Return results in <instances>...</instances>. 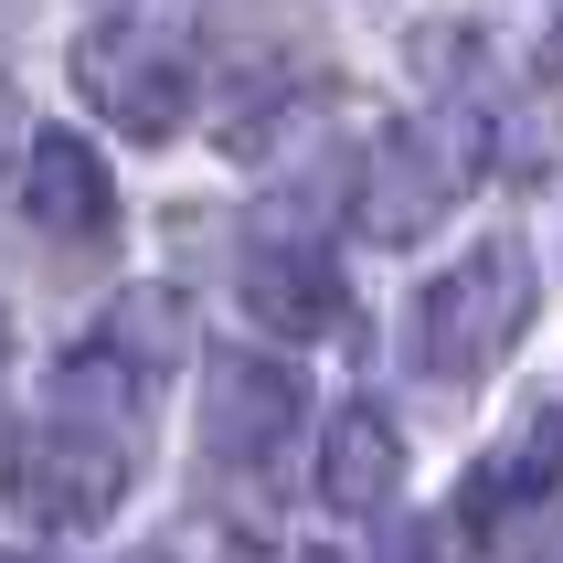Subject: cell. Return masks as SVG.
Listing matches in <instances>:
<instances>
[{
	"instance_id": "1",
	"label": "cell",
	"mask_w": 563,
	"mask_h": 563,
	"mask_svg": "<svg viewBox=\"0 0 563 563\" xmlns=\"http://www.w3.org/2000/svg\"><path fill=\"white\" fill-rule=\"evenodd\" d=\"M489 170V118L478 107H426V118L383 128L373 159H362V234L373 245H426L457 202H468V181Z\"/></svg>"
},
{
	"instance_id": "2",
	"label": "cell",
	"mask_w": 563,
	"mask_h": 563,
	"mask_svg": "<svg viewBox=\"0 0 563 563\" xmlns=\"http://www.w3.org/2000/svg\"><path fill=\"white\" fill-rule=\"evenodd\" d=\"M521 330H532V245L521 234H478L468 266H446L415 298V362L437 383H478Z\"/></svg>"
},
{
	"instance_id": "3",
	"label": "cell",
	"mask_w": 563,
	"mask_h": 563,
	"mask_svg": "<svg viewBox=\"0 0 563 563\" xmlns=\"http://www.w3.org/2000/svg\"><path fill=\"white\" fill-rule=\"evenodd\" d=\"M75 86L128 139H181L191 96H202V64H191L181 32H159V22H86L75 32Z\"/></svg>"
},
{
	"instance_id": "4",
	"label": "cell",
	"mask_w": 563,
	"mask_h": 563,
	"mask_svg": "<svg viewBox=\"0 0 563 563\" xmlns=\"http://www.w3.org/2000/svg\"><path fill=\"white\" fill-rule=\"evenodd\" d=\"M11 500H22L43 532H96V521L128 500V426H96V415L54 405L11 446Z\"/></svg>"
},
{
	"instance_id": "5",
	"label": "cell",
	"mask_w": 563,
	"mask_h": 563,
	"mask_svg": "<svg viewBox=\"0 0 563 563\" xmlns=\"http://www.w3.org/2000/svg\"><path fill=\"white\" fill-rule=\"evenodd\" d=\"M298 415H309L298 362L213 351V373H202V457H223V468H266V457H287Z\"/></svg>"
},
{
	"instance_id": "6",
	"label": "cell",
	"mask_w": 563,
	"mask_h": 563,
	"mask_svg": "<svg viewBox=\"0 0 563 563\" xmlns=\"http://www.w3.org/2000/svg\"><path fill=\"white\" fill-rule=\"evenodd\" d=\"M22 213L64 245H96L118 223V181H107V150H86L75 128H32L22 139Z\"/></svg>"
},
{
	"instance_id": "7",
	"label": "cell",
	"mask_w": 563,
	"mask_h": 563,
	"mask_svg": "<svg viewBox=\"0 0 563 563\" xmlns=\"http://www.w3.org/2000/svg\"><path fill=\"white\" fill-rule=\"evenodd\" d=\"M245 309L277 330V341H330L351 319V287L341 266H330V245H309V234H277V245L245 255Z\"/></svg>"
},
{
	"instance_id": "8",
	"label": "cell",
	"mask_w": 563,
	"mask_h": 563,
	"mask_svg": "<svg viewBox=\"0 0 563 563\" xmlns=\"http://www.w3.org/2000/svg\"><path fill=\"white\" fill-rule=\"evenodd\" d=\"M394 489H405V437H394V415L383 405H330V426H319V500L351 510V521H373V510H394Z\"/></svg>"
},
{
	"instance_id": "9",
	"label": "cell",
	"mask_w": 563,
	"mask_h": 563,
	"mask_svg": "<svg viewBox=\"0 0 563 563\" xmlns=\"http://www.w3.org/2000/svg\"><path fill=\"white\" fill-rule=\"evenodd\" d=\"M563 489V394H542L500 446H489V468H478L468 510H510V500H553Z\"/></svg>"
},
{
	"instance_id": "10",
	"label": "cell",
	"mask_w": 563,
	"mask_h": 563,
	"mask_svg": "<svg viewBox=\"0 0 563 563\" xmlns=\"http://www.w3.org/2000/svg\"><path fill=\"white\" fill-rule=\"evenodd\" d=\"M96 341H107V351H128V362L159 383V373H170V362L191 351V319H181V298H170V287H128L118 309H107V330H96Z\"/></svg>"
},
{
	"instance_id": "11",
	"label": "cell",
	"mask_w": 563,
	"mask_h": 563,
	"mask_svg": "<svg viewBox=\"0 0 563 563\" xmlns=\"http://www.w3.org/2000/svg\"><path fill=\"white\" fill-rule=\"evenodd\" d=\"M0 150H22V96H11V75H0Z\"/></svg>"
},
{
	"instance_id": "12",
	"label": "cell",
	"mask_w": 563,
	"mask_h": 563,
	"mask_svg": "<svg viewBox=\"0 0 563 563\" xmlns=\"http://www.w3.org/2000/svg\"><path fill=\"white\" fill-rule=\"evenodd\" d=\"M542 64H553V75H563V11H553V32H542Z\"/></svg>"
},
{
	"instance_id": "13",
	"label": "cell",
	"mask_w": 563,
	"mask_h": 563,
	"mask_svg": "<svg viewBox=\"0 0 563 563\" xmlns=\"http://www.w3.org/2000/svg\"><path fill=\"white\" fill-rule=\"evenodd\" d=\"M0 362H11V319H0Z\"/></svg>"
}]
</instances>
